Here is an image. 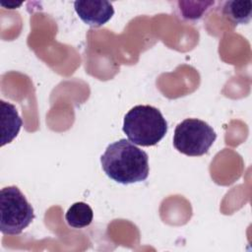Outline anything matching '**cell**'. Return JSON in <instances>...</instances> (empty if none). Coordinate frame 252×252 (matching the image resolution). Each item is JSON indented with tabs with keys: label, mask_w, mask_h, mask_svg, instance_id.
Wrapping results in <instances>:
<instances>
[{
	"label": "cell",
	"mask_w": 252,
	"mask_h": 252,
	"mask_svg": "<svg viewBox=\"0 0 252 252\" xmlns=\"http://www.w3.org/2000/svg\"><path fill=\"white\" fill-rule=\"evenodd\" d=\"M222 15L232 24H247L252 15V3L245 0H231L224 2Z\"/></svg>",
	"instance_id": "cell-7"
},
{
	"label": "cell",
	"mask_w": 252,
	"mask_h": 252,
	"mask_svg": "<svg viewBox=\"0 0 252 252\" xmlns=\"http://www.w3.org/2000/svg\"><path fill=\"white\" fill-rule=\"evenodd\" d=\"M216 138L215 130L208 123L197 118H187L176 126L173 146L186 156L200 157L208 153Z\"/></svg>",
	"instance_id": "cell-4"
},
{
	"label": "cell",
	"mask_w": 252,
	"mask_h": 252,
	"mask_svg": "<svg viewBox=\"0 0 252 252\" xmlns=\"http://www.w3.org/2000/svg\"><path fill=\"white\" fill-rule=\"evenodd\" d=\"M1 104V146L11 143L17 137L23 124L16 107L4 100Z\"/></svg>",
	"instance_id": "cell-6"
},
{
	"label": "cell",
	"mask_w": 252,
	"mask_h": 252,
	"mask_svg": "<svg viewBox=\"0 0 252 252\" xmlns=\"http://www.w3.org/2000/svg\"><path fill=\"white\" fill-rule=\"evenodd\" d=\"M94 213L92 208L84 203H74L66 212L65 220L69 226L74 228H83L91 224L93 221Z\"/></svg>",
	"instance_id": "cell-8"
},
{
	"label": "cell",
	"mask_w": 252,
	"mask_h": 252,
	"mask_svg": "<svg viewBox=\"0 0 252 252\" xmlns=\"http://www.w3.org/2000/svg\"><path fill=\"white\" fill-rule=\"evenodd\" d=\"M74 8L79 18L94 28L103 26L114 15L112 4L103 0H78Z\"/></svg>",
	"instance_id": "cell-5"
},
{
	"label": "cell",
	"mask_w": 252,
	"mask_h": 252,
	"mask_svg": "<svg viewBox=\"0 0 252 252\" xmlns=\"http://www.w3.org/2000/svg\"><path fill=\"white\" fill-rule=\"evenodd\" d=\"M123 132L135 145H157L167 132V122L161 112L152 105H136L125 115Z\"/></svg>",
	"instance_id": "cell-2"
},
{
	"label": "cell",
	"mask_w": 252,
	"mask_h": 252,
	"mask_svg": "<svg viewBox=\"0 0 252 252\" xmlns=\"http://www.w3.org/2000/svg\"><path fill=\"white\" fill-rule=\"evenodd\" d=\"M33 219V208L17 186H8L1 189L0 229L3 234H20Z\"/></svg>",
	"instance_id": "cell-3"
},
{
	"label": "cell",
	"mask_w": 252,
	"mask_h": 252,
	"mask_svg": "<svg viewBox=\"0 0 252 252\" xmlns=\"http://www.w3.org/2000/svg\"><path fill=\"white\" fill-rule=\"evenodd\" d=\"M100 162L104 173L121 184L142 182L149 176L147 153L126 139L108 145Z\"/></svg>",
	"instance_id": "cell-1"
}]
</instances>
